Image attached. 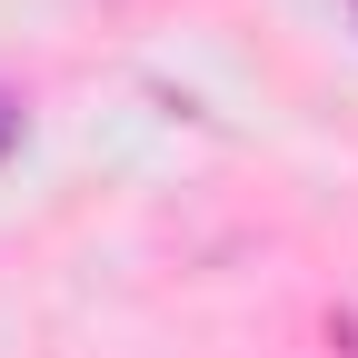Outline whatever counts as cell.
<instances>
[{
	"mask_svg": "<svg viewBox=\"0 0 358 358\" xmlns=\"http://www.w3.org/2000/svg\"><path fill=\"white\" fill-rule=\"evenodd\" d=\"M10 150H20V100L0 90V159H10Z\"/></svg>",
	"mask_w": 358,
	"mask_h": 358,
	"instance_id": "6da1fadb",
	"label": "cell"
},
{
	"mask_svg": "<svg viewBox=\"0 0 358 358\" xmlns=\"http://www.w3.org/2000/svg\"><path fill=\"white\" fill-rule=\"evenodd\" d=\"M348 10H358V0H348Z\"/></svg>",
	"mask_w": 358,
	"mask_h": 358,
	"instance_id": "7a4b0ae2",
	"label": "cell"
}]
</instances>
